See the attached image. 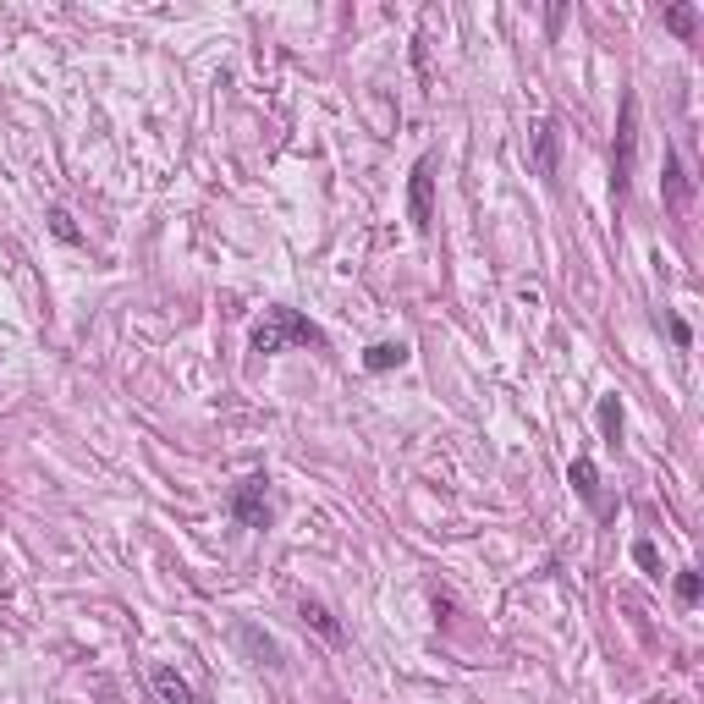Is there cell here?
<instances>
[{"instance_id":"cell-1","label":"cell","mask_w":704,"mask_h":704,"mask_svg":"<svg viewBox=\"0 0 704 704\" xmlns=\"http://www.w3.org/2000/svg\"><path fill=\"white\" fill-rule=\"evenodd\" d=\"M286 347H325V330L314 319H303L297 308H264V319L253 325V352H286Z\"/></svg>"},{"instance_id":"cell-2","label":"cell","mask_w":704,"mask_h":704,"mask_svg":"<svg viewBox=\"0 0 704 704\" xmlns=\"http://www.w3.org/2000/svg\"><path fill=\"white\" fill-rule=\"evenodd\" d=\"M633 165H638V94H622V121H616V143H611V193L627 198L633 187Z\"/></svg>"},{"instance_id":"cell-3","label":"cell","mask_w":704,"mask_h":704,"mask_svg":"<svg viewBox=\"0 0 704 704\" xmlns=\"http://www.w3.org/2000/svg\"><path fill=\"white\" fill-rule=\"evenodd\" d=\"M407 220H413L418 237H429L435 231V160H418L413 176H407Z\"/></svg>"},{"instance_id":"cell-4","label":"cell","mask_w":704,"mask_h":704,"mask_svg":"<svg viewBox=\"0 0 704 704\" xmlns=\"http://www.w3.org/2000/svg\"><path fill=\"white\" fill-rule=\"evenodd\" d=\"M226 512L237 517L242 528H270V479H264V473H248V479L231 490Z\"/></svg>"},{"instance_id":"cell-5","label":"cell","mask_w":704,"mask_h":704,"mask_svg":"<svg viewBox=\"0 0 704 704\" xmlns=\"http://www.w3.org/2000/svg\"><path fill=\"white\" fill-rule=\"evenodd\" d=\"M237 644H242V655H248L253 666H270V671H281V666H286V649L275 644V638L264 633L259 622H237Z\"/></svg>"},{"instance_id":"cell-6","label":"cell","mask_w":704,"mask_h":704,"mask_svg":"<svg viewBox=\"0 0 704 704\" xmlns=\"http://www.w3.org/2000/svg\"><path fill=\"white\" fill-rule=\"evenodd\" d=\"M556 165H561V127L556 121H539L534 127V171L545 182H556Z\"/></svg>"},{"instance_id":"cell-7","label":"cell","mask_w":704,"mask_h":704,"mask_svg":"<svg viewBox=\"0 0 704 704\" xmlns=\"http://www.w3.org/2000/svg\"><path fill=\"white\" fill-rule=\"evenodd\" d=\"M660 187H666V209H671V215H682L688 198H693V182H688V171H682L677 149H666V176H660Z\"/></svg>"},{"instance_id":"cell-8","label":"cell","mask_w":704,"mask_h":704,"mask_svg":"<svg viewBox=\"0 0 704 704\" xmlns=\"http://www.w3.org/2000/svg\"><path fill=\"white\" fill-rule=\"evenodd\" d=\"M154 693H160V704H198L193 682H187L176 666H154Z\"/></svg>"},{"instance_id":"cell-9","label":"cell","mask_w":704,"mask_h":704,"mask_svg":"<svg viewBox=\"0 0 704 704\" xmlns=\"http://www.w3.org/2000/svg\"><path fill=\"white\" fill-rule=\"evenodd\" d=\"M297 616H303V622L314 627V633L325 638V644H341V638H347V633H341V622H336V616H330V605L308 600V594H303V605H297Z\"/></svg>"},{"instance_id":"cell-10","label":"cell","mask_w":704,"mask_h":704,"mask_svg":"<svg viewBox=\"0 0 704 704\" xmlns=\"http://www.w3.org/2000/svg\"><path fill=\"white\" fill-rule=\"evenodd\" d=\"M402 363H407V341H374V347L363 352V369H369V374L402 369Z\"/></svg>"},{"instance_id":"cell-11","label":"cell","mask_w":704,"mask_h":704,"mask_svg":"<svg viewBox=\"0 0 704 704\" xmlns=\"http://www.w3.org/2000/svg\"><path fill=\"white\" fill-rule=\"evenodd\" d=\"M567 484H572V490H578L589 506H600V473H594V462H589V457H572Z\"/></svg>"},{"instance_id":"cell-12","label":"cell","mask_w":704,"mask_h":704,"mask_svg":"<svg viewBox=\"0 0 704 704\" xmlns=\"http://www.w3.org/2000/svg\"><path fill=\"white\" fill-rule=\"evenodd\" d=\"M600 435L611 440H622V402H616V396H600Z\"/></svg>"},{"instance_id":"cell-13","label":"cell","mask_w":704,"mask_h":704,"mask_svg":"<svg viewBox=\"0 0 704 704\" xmlns=\"http://www.w3.org/2000/svg\"><path fill=\"white\" fill-rule=\"evenodd\" d=\"M660 22H666L677 39H693V28H699V11H693V6H666V17H660Z\"/></svg>"},{"instance_id":"cell-14","label":"cell","mask_w":704,"mask_h":704,"mask_svg":"<svg viewBox=\"0 0 704 704\" xmlns=\"http://www.w3.org/2000/svg\"><path fill=\"white\" fill-rule=\"evenodd\" d=\"M50 231H55V237H61V242H83V231H77V220H72V215H66V209H61V204H55V209H50Z\"/></svg>"},{"instance_id":"cell-15","label":"cell","mask_w":704,"mask_h":704,"mask_svg":"<svg viewBox=\"0 0 704 704\" xmlns=\"http://www.w3.org/2000/svg\"><path fill=\"white\" fill-rule=\"evenodd\" d=\"M677 600H682V605L699 600V572H677Z\"/></svg>"},{"instance_id":"cell-16","label":"cell","mask_w":704,"mask_h":704,"mask_svg":"<svg viewBox=\"0 0 704 704\" xmlns=\"http://www.w3.org/2000/svg\"><path fill=\"white\" fill-rule=\"evenodd\" d=\"M633 561L644 572H660V556H655V545H649V539H638V545H633Z\"/></svg>"},{"instance_id":"cell-17","label":"cell","mask_w":704,"mask_h":704,"mask_svg":"<svg viewBox=\"0 0 704 704\" xmlns=\"http://www.w3.org/2000/svg\"><path fill=\"white\" fill-rule=\"evenodd\" d=\"M671 341H677V347H688V341H693V330L682 325V319H671Z\"/></svg>"}]
</instances>
